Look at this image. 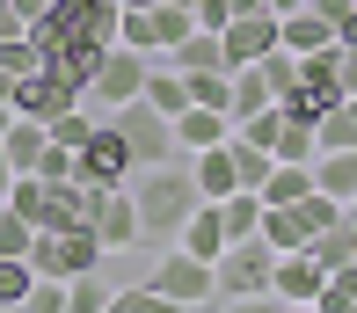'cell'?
I'll use <instances>...</instances> for the list:
<instances>
[{
  "instance_id": "obj_30",
  "label": "cell",
  "mask_w": 357,
  "mask_h": 313,
  "mask_svg": "<svg viewBox=\"0 0 357 313\" xmlns=\"http://www.w3.org/2000/svg\"><path fill=\"white\" fill-rule=\"evenodd\" d=\"M95 124H102V117H95V109H88V102H73V109H66V117H52V139H59V146H73V153H80V146H88V139H95Z\"/></svg>"
},
{
  "instance_id": "obj_14",
  "label": "cell",
  "mask_w": 357,
  "mask_h": 313,
  "mask_svg": "<svg viewBox=\"0 0 357 313\" xmlns=\"http://www.w3.org/2000/svg\"><path fill=\"white\" fill-rule=\"evenodd\" d=\"M278 22H284V52H299V59H314V52H335V22H328V15L299 8V15H278Z\"/></svg>"
},
{
  "instance_id": "obj_16",
  "label": "cell",
  "mask_w": 357,
  "mask_h": 313,
  "mask_svg": "<svg viewBox=\"0 0 357 313\" xmlns=\"http://www.w3.org/2000/svg\"><path fill=\"white\" fill-rule=\"evenodd\" d=\"M44 146H52V124H37V117H15L8 124V139H0V153L15 160V175H29L44 160Z\"/></svg>"
},
{
  "instance_id": "obj_18",
  "label": "cell",
  "mask_w": 357,
  "mask_h": 313,
  "mask_svg": "<svg viewBox=\"0 0 357 313\" xmlns=\"http://www.w3.org/2000/svg\"><path fill=\"white\" fill-rule=\"evenodd\" d=\"M146 102H153L160 117H183L190 109V73L183 66H153V73H146Z\"/></svg>"
},
{
  "instance_id": "obj_37",
  "label": "cell",
  "mask_w": 357,
  "mask_h": 313,
  "mask_svg": "<svg viewBox=\"0 0 357 313\" xmlns=\"http://www.w3.org/2000/svg\"><path fill=\"white\" fill-rule=\"evenodd\" d=\"M197 8V29H226L234 22V0H190Z\"/></svg>"
},
{
  "instance_id": "obj_20",
  "label": "cell",
  "mask_w": 357,
  "mask_h": 313,
  "mask_svg": "<svg viewBox=\"0 0 357 313\" xmlns=\"http://www.w3.org/2000/svg\"><path fill=\"white\" fill-rule=\"evenodd\" d=\"M314 190H328L335 204L357 197V153H314Z\"/></svg>"
},
{
  "instance_id": "obj_1",
  "label": "cell",
  "mask_w": 357,
  "mask_h": 313,
  "mask_svg": "<svg viewBox=\"0 0 357 313\" xmlns=\"http://www.w3.org/2000/svg\"><path fill=\"white\" fill-rule=\"evenodd\" d=\"M139 219H146V234H160V241H175L183 234V219L204 204V190H197V175H190V160H168V168H146L139 183Z\"/></svg>"
},
{
  "instance_id": "obj_4",
  "label": "cell",
  "mask_w": 357,
  "mask_h": 313,
  "mask_svg": "<svg viewBox=\"0 0 357 313\" xmlns=\"http://www.w3.org/2000/svg\"><path fill=\"white\" fill-rule=\"evenodd\" d=\"M109 124L132 139V153H139V168H168V160H183V146H175V117H160L153 102H124V109H109Z\"/></svg>"
},
{
  "instance_id": "obj_3",
  "label": "cell",
  "mask_w": 357,
  "mask_h": 313,
  "mask_svg": "<svg viewBox=\"0 0 357 313\" xmlns=\"http://www.w3.org/2000/svg\"><path fill=\"white\" fill-rule=\"evenodd\" d=\"M146 284H153L160 299H175L183 313H197L204 299H219V277H212V262H204V255H190L183 241H175V248L153 262V277H146Z\"/></svg>"
},
{
  "instance_id": "obj_31",
  "label": "cell",
  "mask_w": 357,
  "mask_h": 313,
  "mask_svg": "<svg viewBox=\"0 0 357 313\" xmlns=\"http://www.w3.org/2000/svg\"><path fill=\"white\" fill-rule=\"evenodd\" d=\"M314 153H321V131L299 124V117H284V131H278V160H314Z\"/></svg>"
},
{
  "instance_id": "obj_22",
  "label": "cell",
  "mask_w": 357,
  "mask_h": 313,
  "mask_svg": "<svg viewBox=\"0 0 357 313\" xmlns=\"http://www.w3.org/2000/svg\"><path fill=\"white\" fill-rule=\"evenodd\" d=\"M314 255H321V270H328V277L357 262V219H350V211H343V219H335V226H328L321 241H314Z\"/></svg>"
},
{
  "instance_id": "obj_27",
  "label": "cell",
  "mask_w": 357,
  "mask_h": 313,
  "mask_svg": "<svg viewBox=\"0 0 357 313\" xmlns=\"http://www.w3.org/2000/svg\"><path fill=\"white\" fill-rule=\"evenodd\" d=\"M37 291V262L29 255H0V306H22Z\"/></svg>"
},
{
  "instance_id": "obj_32",
  "label": "cell",
  "mask_w": 357,
  "mask_h": 313,
  "mask_svg": "<svg viewBox=\"0 0 357 313\" xmlns=\"http://www.w3.org/2000/svg\"><path fill=\"white\" fill-rule=\"evenodd\" d=\"M117 44H132V52H146V59H153V52H160V37H153V15H146V8H124Z\"/></svg>"
},
{
  "instance_id": "obj_8",
  "label": "cell",
  "mask_w": 357,
  "mask_h": 313,
  "mask_svg": "<svg viewBox=\"0 0 357 313\" xmlns=\"http://www.w3.org/2000/svg\"><path fill=\"white\" fill-rule=\"evenodd\" d=\"M73 102H80V88H66V80H59L52 66H37V73H22V80H15V117L52 124V117H66Z\"/></svg>"
},
{
  "instance_id": "obj_34",
  "label": "cell",
  "mask_w": 357,
  "mask_h": 313,
  "mask_svg": "<svg viewBox=\"0 0 357 313\" xmlns=\"http://www.w3.org/2000/svg\"><path fill=\"white\" fill-rule=\"evenodd\" d=\"M263 80H270L278 95H291V88H299V52H284V44H278V52L263 59Z\"/></svg>"
},
{
  "instance_id": "obj_38",
  "label": "cell",
  "mask_w": 357,
  "mask_h": 313,
  "mask_svg": "<svg viewBox=\"0 0 357 313\" xmlns=\"http://www.w3.org/2000/svg\"><path fill=\"white\" fill-rule=\"evenodd\" d=\"M284 299H278V291H255V299H226V313H278Z\"/></svg>"
},
{
  "instance_id": "obj_6",
  "label": "cell",
  "mask_w": 357,
  "mask_h": 313,
  "mask_svg": "<svg viewBox=\"0 0 357 313\" xmlns=\"http://www.w3.org/2000/svg\"><path fill=\"white\" fill-rule=\"evenodd\" d=\"M132 139H124V131L117 124H95V139L88 146H80V183H95V190H124V183H132Z\"/></svg>"
},
{
  "instance_id": "obj_9",
  "label": "cell",
  "mask_w": 357,
  "mask_h": 313,
  "mask_svg": "<svg viewBox=\"0 0 357 313\" xmlns=\"http://www.w3.org/2000/svg\"><path fill=\"white\" fill-rule=\"evenodd\" d=\"M95 234H102V248H109V255H117V248H132V241H146V219H139V197H132V183L95 197Z\"/></svg>"
},
{
  "instance_id": "obj_26",
  "label": "cell",
  "mask_w": 357,
  "mask_h": 313,
  "mask_svg": "<svg viewBox=\"0 0 357 313\" xmlns=\"http://www.w3.org/2000/svg\"><path fill=\"white\" fill-rule=\"evenodd\" d=\"M278 131H284V109L270 102V109H255V117H241V124H234V139H241V146H255V153H278Z\"/></svg>"
},
{
  "instance_id": "obj_5",
  "label": "cell",
  "mask_w": 357,
  "mask_h": 313,
  "mask_svg": "<svg viewBox=\"0 0 357 313\" xmlns=\"http://www.w3.org/2000/svg\"><path fill=\"white\" fill-rule=\"evenodd\" d=\"M270 270H278V248H270L263 234H255V241H234V248L212 262L219 299H255V291H270Z\"/></svg>"
},
{
  "instance_id": "obj_12",
  "label": "cell",
  "mask_w": 357,
  "mask_h": 313,
  "mask_svg": "<svg viewBox=\"0 0 357 313\" xmlns=\"http://www.w3.org/2000/svg\"><path fill=\"white\" fill-rule=\"evenodd\" d=\"M183 160H190V175H197V190L212 197V204L241 190V160H234V139H226V146H204V153H183Z\"/></svg>"
},
{
  "instance_id": "obj_7",
  "label": "cell",
  "mask_w": 357,
  "mask_h": 313,
  "mask_svg": "<svg viewBox=\"0 0 357 313\" xmlns=\"http://www.w3.org/2000/svg\"><path fill=\"white\" fill-rule=\"evenodd\" d=\"M219 37H226V66H263V59L284 44V22H278L270 8H255V15H234Z\"/></svg>"
},
{
  "instance_id": "obj_44",
  "label": "cell",
  "mask_w": 357,
  "mask_h": 313,
  "mask_svg": "<svg viewBox=\"0 0 357 313\" xmlns=\"http://www.w3.org/2000/svg\"><path fill=\"white\" fill-rule=\"evenodd\" d=\"M8 124H15V102H8V95H0V139H8Z\"/></svg>"
},
{
  "instance_id": "obj_25",
  "label": "cell",
  "mask_w": 357,
  "mask_h": 313,
  "mask_svg": "<svg viewBox=\"0 0 357 313\" xmlns=\"http://www.w3.org/2000/svg\"><path fill=\"white\" fill-rule=\"evenodd\" d=\"M153 15V37H160V52H175V44L190 37V29H197V8H190V0H168V8H146Z\"/></svg>"
},
{
  "instance_id": "obj_36",
  "label": "cell",
  "mask_w": 357,
  "mask_h": 313,
  "mask_svg": "<svg viewBox=\"0 0 357 313\" xmlns=\"http://www.w3.org/2000/svg\"><path fill=\"white\" fill-rule=\"evenodd\" d=\"M22 313H66V277H37V291L22 299Z\"/></svg>"
},
{
  "instance_id": "obj_47",
  "label": "cell",
  "mask_w": 357,
  "mask_h": 313,
  "mask_svg": "<svg viewBox=\"0 0 357 313\" xmlns=\"http://www.w3.org/2000/svg\"><path fill=\"white\" fill-rule=\"evenodd\" d=\"M278 313H321V306H278Z\"/></svg>"
},
{
  "instance_id": "obj_43",
  "label": "cell",
  "mask_w": 357,
  "mask_h": 313,
  "mask_svg": "<svg viewBox=\"0 0 357 313\" xmlns=\"http://www.w3.org/2000/svg\"><path fill=\"white\" fill-rule=\"evenodd\" d=\"M263 8H270V15H299L306 0H263Z\"/></svg>"
},
{
  "instance_id": "obj_50",
  "label": "cell",
  "mask_w": 357,
  "mask_h": 313,
  "mask_svg": "<svg viewBox=\"0 0 357 313\" xmlns=\"http://www.w3.org/2000/svg\"><path fill=\"white\" fill-rule=\"evenodd\" d=\"M350 313H357V306H350Z\"/></svg>"
},
{
  "instance_id": "obj_2",
  "label": "cell",
  "mask_w": 357,
  "mask_h": 313,
  "mask_svg": "<svg viewBox=\"0 0 357 313\" xmlns=\"http://www.w3.org/2000/svg\"><path fill=\"white\" fill-rule=\"evenodd\" d=\"M146 73H153V59H146V52H132V44H109L80 102H88V109H124V102H139V95H146Z\"/></svg>"
},
{
  "instance_id": "obj_15",
  "label": "cell",
  "mask_w": 357,
  "mask_h": 313,
  "mask_svg": "<svg viewBox=\"0 0 357 313\" xmlns=\"http://www.w3.org/2000/svg\"><path fill=\"white\" fill-rule=\"evenodd\" d=\"M168 66H183V73H226V37L219 29H190L168 52Z\"/></svg>"
},
{
  "instance_id": "obj_48",
  "label": "cell",
  "mask_w": 357,
  "mask_h": 313,
  "mask_svg": "<svg viewBox=\"0 0 357 313\" xmlns=\"http://www.w3.org/2000/svg\"><path fill=\"white\" fill-rule=\"evenodd\" d=\"M343 211H350V219H357V197H350V204H343Z\"/></svg>"
},
{
  "instance_id": "obj_42",
  "label": "cell",
  "mask_w": 357,
  "mask_h": 313,
  "mask_svg": "<svg viewBox=\"0 0 357 313\" xmlns=\"http://www.w3.org/2000/svg\"><path fill=\"white\" fill-rule=\"evenodd\" d=\"M8 190H15V160L0 153V197H8Z\"/></svg>"
},
{
  "instance_id": "obj_13",
  "label": "cell",
  "mask_w": 357,
  "mask_h": 313,
  "mask_svg": "<svg viewBox=\"0 0 357 313\" xmlns=\"http://www.w3.org/2000/svg\"><path fill=\"white\" fill-rule=\"evenodd\" d=\"M226 139H234V117H226V109L190 102L183 117H175V146H183V153H204V146H226Z\"/></svg>"
},
{
  "instance_id": "obj_45",
  "label": "cell",
  "mask_w": 357,
  "mask_h": 313,
  "mask_svg": "<svg viewBox=\"0 0 357 313\" xmlns=\"http://www.w3.org/2000/svg\"><path fill=\"white\" fill-rule=\"evenodd\" d=\"M255 8H263V0H234V15H255Z\"/></svg>"
},
{
  "instance_id": "obj_21",
  "label": "cell",
  "mask_w": 357,
  "mask_h": 313,
  "mask_svg": "<svg viewBox=\"0 0 357 313\" xmlns=\"http://www.w3.org/2000/svg\"><path fill=\"white\" fill-rule=\"evenodd\" d=\"M219 211H226V234H234V241H255V234H263V190H234V197H219Z\"/></svg>"
},
{
  "instance_id": "obj_19",
  "label": "cell",
  "mask_w": 357,
  "mask_h": 313,
  "mask_svg": "<svg viewBox=\"0 0 357 313\" xmlns=\"http://www.w3.org/2000/svg\"><path fill=\"white\" fill-rule=\"evenodd\" d=\"M299 197H314V160H278L263 183V204H299Z\"/></svg>"
},
{
  "instance_id": "obj_11",
  "label": "cell",
  "mask_w": 357,
  "mask_h": 313,
  "mask_svg": "<svg viewBox=\"0 0 357 313\" xmlns=\"http://www.w3.org/2000/svg\"><path fill=\"white\" fill-rule=\"evenodd\" d=\"M175 241H183L190 255H204V262H219L226 248H234V234H226V211L212 204V197H204V204H197V211L183 219V234H175Z\"/></svg>"
},
{
  "instance_id": "obj_28",
  "label": "cell",
  "mask_w": 357,
  "mask_h": 313,
  "mask_svg": "<svg viewBox=\"0 0 357 313\" xmlns=\"http://www.w3.org/2000/svg\"><path fill=\"white\" fill-rule=\"evenodd\" d=\"M102 313H183V306H175V299H160V291L139 277V284H117V299H109Z\"/></svg>"
},
{
  "instance_id": "obj_17",
  "label": "cell",
  "mask_w": 357,
  "mask_h": 313,
  "mask_svg": "<svg viewBox=\"0 0 357 313\" xmlns=\"http://www.w3.org/2000/svg\"><path fill=\"white\" fill-rule=\"evenodd\" d=\"M102 52H109V44H59V52L44 59V66H52L66 88H80V95H88V80H95V66H102Z\"/></svg>"
},
{
  "instance_id": "obj_33",
  "label": "cell",
  "mask_w": 357,
  "mask_h": 313,
  "mask_svg": "<svg viewBox=\"0 0 357 313\" xmlns=\"http://www.w3.org/2000/svg\"><path fill=\"white\" fill-rule=\"evenodd\" d=\"M234 160H241V190H263L270 168H278V153H255V146H241V139H234Z\"/></svg>"
},
{
  "instance_id": "obj_35",
  "label": "cell",
  "mask_w": 357,
  "mask_h": 313,
  "mask_svg": "<svg viewBox=\"0 0 357 313\" xmlns=\"http://www.w3.org/2000/svg\"><path fill=\"white\" fill-rule=\"evenodd\" d=\"M29 241H37V226L22 211H0V255H29Z\"/></svg>"
},
{
  "instance_id": "obj_29",
  "label": "cell",
  "mask_w": 357,
  "mask_h": 313,
  "mask_svg": "<svg viewBox=\"0 0 357 313\" xmlns=\"http://www.w3.org/2000/svg\"><path fill=\"white\" fill-rule=\"evenodd\" d=\"M44 204H52V183H44V175H15V190H8V211H22L29 226H44Z\"/></svg>"
},
{
  "instance_id": "obj_49",
  "label": "cell",
  "mask_w": 357,
  "mask_h": 313,
  "mask_svg": "<svg viewBox=\"0 0 357 313\" xmlns=\"http://www.w3.org/2000/svg\"><path fill=\"white\" fill-rule=\"evenodd\" d=\"M0 313H22V306H0Z\"/></svg>"
},
{
  "instance_id": "obj_23",
  "label": "cell",
  "mask_w": 357,
  "mask_h": 313,
  "mask_svg": "<svg viewBox=\"0 0 357 313\" xmlns=\"http://www.w3.org/2000/svg\"><path fill=\"white\" fill-rule=\"evenodd\" d=\"M270 102H278V88L263 80V66H234V124L255 117V109H270Z\"/></svg>"
},
{
  "instance_id": "obj_39",
  "label": "cell",
  "mask_w": 357,
  "mask_h": 313,
  "mask_svg": "<svg viewBox=\"0 0 357 313\" xmlns=\"http://www.w3.org/2000/svg\"><path fill=\"white\" fill-rule=\"evenodd\" d=\"M22 29H29V15L15 8V0H0V37H22Z\"/></svg>"
},
{
  "instance_id": "obj_40",
  "label": "cell",
  "mask_w": 357,
  "mask_h": 313,
  "mask_svg": "<svg viewBox=\"0 0 357 313\" xmlns=\"http://www.w3.org/2000/svg\"><path fill=\"white\" fill-rule=\"evenodd\" d=\"M314 15H328V22H343V15H357V0H306Z\"/></svg>"
},
{
  "instance_id": "obj_46",
  "label": "cell",
  "mask_w": 357,
  "mask_h": 313,
  "mask_svg": "<svg viewBox=\"0 0 357 313\" xmlns=\"http://www.w3.org/2000/svg\"><path fill=\"white\" fill-rule=\"evenodd\" d=\"M124 8H168V0H124Z\"/></svg>"
},
{
  "instance_id": "obj_10",
  "label": "cell",
  "mask_w": 357,
  "mask_h": 313,
  "mask_svg": "<svg viewBox=\"0 0 357 313\" xmlns=\"http://www.w3.org/2000/svg\"><path fill=\"white\" fill-rule=\"evenodd\" d=\"M321 284H328V270H321L314 248H291V255H278V270H270V291H278L284 306H314Z\"/></svg>"
},
{
  "instance_id": "obj_24",
  "label": "cell",
  "mask_w": 357,
  "mask_h": 313,
  "mask_svg": "<svg viewBox=\"0 0 357 313\" xmlns=\"http://www.w3.org/2000/svg\"><path fill=\"white\" fill-rule=\"evenodd\" d=\"M109 299H117V284H109L102 270H88V277H66V313H102Z\"/></svg>"
},
{
  "instance_id": "obj_41",
  "label": "cell",
  "mask_w": 357,
  "mask_h": 313,
  "mask_svg": "<svg viewBox=\"0 0 357 313\" xmlns=\"http://www.w3.org/2000/svg\"><path fill=\"white\" fill-rule=\"evenodd\" d=\"M343 95H357V44H343Z\"/></svg>"
}]
</instances>
